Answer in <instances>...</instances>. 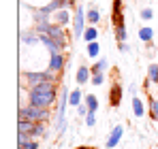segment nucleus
I'll use <instances>...</instances> for the list:
<instances>
[{"mask_svg":"<svg viewBox=\"0 0 158 149\" xmlns=\"http://www.w3.org/2000/svg\"><path fill=\"white\" fill-rule=\"evenodd\" d=\"M56 98H58V81L28 87V104L43 107V109H52Z\"/></svg>","mask_w":158,"mask_h":149,"instance_id":"nucleus-1","label":"nucleus"},{"mask_svg":"<svg viewBox=\"0 0 158 149\" xmlns=\"http://www.w3.org/2000/svg\"><path fill=\"white\" fill-rule=\"evenodd\" d=\"M34 32L36 34H47L60 43H66L69 45V32L64 30V26H58L52 24V22H45V24H34Z\"/></svg>","mask_w":158,"mask_h":149,"instance_id":"nucleus-2","label":"nucleus"},{"mask_svg":"<svg viewBox=\"0 0 158 149\" xmlns=\"http://www.w3.org/2000/svg\"><path fill=\"white\" fill-rule=\"evenodd\" d=\"M52 113L49 109H43V107H34V104H26V107H19V119H32V122H49Z\"/></svg>","mask_w":158,"mask_h":149,"instance_id":"nucleus-3","label":"nucleus"},{"mask_svg":"<svg viewBox=\"0 0 158 149\" xmlns=\"http://www.w3.org/2000/svg\"><path fill=\"white\" fill-rule=\"evenodd\" d=\"M26 77L28 87H34V85H41V83H52V81H58L60 83V77L62 74H56L52 70H36V73H22Z\"/></svg>","mask_w":158,"mask_h":149,"instance_id":"nucleus-4","label":"nucleus"},{"mask_svg":"<svg viewBox=\"0 0 158 149\" xmlns=\"http://www.w3.org/2000/svg\"><path fill=\"white\" fill-rule=\"evenodd\" d=\"M88 19H85V11H83V4L75 6V15H73V30H75V36H83L85 28H88Z\"/></svg>","mask_w":158,"mask_h":149,"instance_id":"nucleus-5","label":"nucleus"},{"mask_svg":"<svg viewBox=\"0 0 158 149\" xmlns=\"http://www.w3.org/2000/svg\"><path fill=\"white\" fill-rule=\"evenodd\" d=\"M66 66V55L60 51V53H49V64H47V70H52L56 74H62Z\"/></svg>","mask_w":158,"mask_h":149,"instance_id":"nucleus-6","label":"nucleus"},{"mask_svg":"<svg viewBox=\"0 0 158 149\" xmlns=\"http://www.w3.org/2000/svg\"><path fill=\"white\" fill-rule=\"evenodd\" d=\"M41 36V45L43 47H47V51L49 53H64V49H66V43H60V41H56V38H52V36H47V34H39Z\"/></svg>","mask_w":158,"mask_h":149,"instance_id":"nucleus-7","label":"nucleus"},{"mask_svg":"<svg viewBox=\"0 0 158 149\" xmlns=\"http://www.w3.org/2000/svg\"><path fill=\"white\" fill-rule=\"evenodd\" d=\"M122 136H124V128L122 126H113V130H111V134H109V139H107L105 147L107 149H113L120 145V141H122Z\"/></svg>","mask_w":158,"mask_h":149,"instance_id":"nucleus-8","label":"nucleus"},{"mask_svg":"<svg viewBox=\"0 0 158 149\" xmlns=\"http://www.w3.org/2000/svg\"><path fill=\"white\" fill-rule=\"evenodd\" d=\"M122 104V85L120 83H113L111 90H109V107L111 109H118Z\"/></svg>","mask_w":158,"mask_h":149,"instance_id":"nucleus-9","label":"nucleus"},{"mask_svg":"<svg viewBox=\"0 0 158 149\" xmlns=\"http://www.w3.org/2000/svg\"><path fill=\"white\" fill-rule=\"evenodd\" d=\"M88 81H92V68L85 66V64H81L77 68V74H75V83L77 85H85Z\"/></svg>","mask_w":158,"mask_h":149,"instance_id":"nucleus-10","label":"nucleus"},{"mask_svg":"<svg viewBox=\"0 0 158 149\" xmlns=\"http://www.w3.org/2000/svg\"><path fill=\"white\" fill-rule=\"evenodd\" d=\"M19 41H22V45L30 47V45H36V43H41V36H39L36 32H22V34H19Z\"/></svg>","mask_w":158,"mask_h":149,"instance_id":"nucleus-11","label":"nucleus"},{"mask_svg":"<svg viewBox=\"0 0 158 149\" xmlns=\"http://www.w3.org/2000/svg\"><path fill=\"white\" fill-rule=\"evenodd\" d=\"M53 19H56L53 24H58V26L73 24V17L69 15V9H60V11H56V17H53Z\"/></svg>","mask_w":158,"mask_h":149,"instance_id":"nucleus-12","label":"nucleus"},{"mask_svg":"<svg viewBox=\"0 0 158 149\" xmlns=\"http://www.w3.org/2000/svg\"><path fill=\"white\" fill-rule=\"evenodd\" d=\"M32 139H45L47 136V124L45 122H36V126H34V130H32V134H30Z\"/></svg>","mask_w":158,"mask_h":149,"instance_id":"nucleus-13","label":"nucleus"},{"mask_svg":"<svg viewBox=\"0 0 158 149\" xmlns=\"http://www.w3.org/2000/svg\"><path fill=\"white\" fill-rule=\"evenodd\" d=\"M85 19H88V24H90V26L98 24V22H101V11H98L96 6H90V9L85 11Z\"/></svg>","mask_w":158,"mask_h":149,"instance_id":"nucleus-14","label":"nucleus"},{"mask_svg":"<svg viewBox=\"0 0 158 149\" xmlns=\"http://www.w3.org/2000/svg\"><path fill=\"white\" fill-rule=\"evenodd\" d=\"M132 113H135V117H143L145 115V104H143V100L139 96L132 98Z\"/></svg>","mask_w":158,"mask_h":149,"instance_id":"nucleus-15","label":"nucleus"},{"mask_svg":"<svg viewBox=\"0 0 158 149\" xmlns=\"http://www.w3.org/2000/svg\"><path fill=\"white\" fill-rule=\"evenodd\" d=\"M81 38H83L85 43H94V41L98 38V28H96V26H88Z\"/></svg>","mask_w":158,"mask_h":149,"instance_id":"nucleus-16","label":"nucleus"},{"mask_svg":"<svg viewBox=\"0 0 158 149\" xmlns=\"http://www.w3.org/2000/svg\"><path fill=\"white\" fill-rule=\"evenodd\" d=\"M81 102H83V94H81L79 87H75L73 92H69V104L71 107H79Z\"/></svg>","mask_w":158,"mask_h":149,"instance_id":"nucleus-17","label":"nucleus"},{"mask_svg":"<svg viewBox=\"0 0 158 149\" xmlns=\"http://www.w3.org/2000/svg\"><path fill=\"white\" fill-rule=\"evenodd\" d=\"M90 68H92V73H107V68H109V60H107V58H98Z\"/></svg>","mask_w":158,"mask_h":149,"instance_id":"nucleus-18","label":"nucleus"},{"mask_svg":"<svg viewBox=\"0 0 158 149\" xmlns=\"http://www.w3.org/2000/svg\"><path fill=\"white\" fill-rule=\"evenodd\" d=\"M34 126H36V122H32V119H19L17 122V130L19 132H26V134H32Z\"/></svg>","mask_w":158,"mask_h":149,"instance_id":"nucleus-19","label":"nucleus"},{"mask_svg":"<svg viewBox=\"0 0 158 149\" xmlns=\"http://www.w3.org/2000/svg\"><path fill=\"white\" fill-rule=\"evenodd\" d=\"M85 53H88V58H98V53H101V45H98V41H94V43H88L85 45Z\"/></svg>","mask_w":158,"mask_h":149,"instance_id":"nucleus-20","label":"nucleus"},{"mask_svg":"<svg viewBox=\"0 0 158 149\" xmlns=\"http://www.w3.org/2000/svg\"><path fill=\"white\" fill-rule=\"evenodd\" d=\"M139 38L143 41V43H152V38H154V30L152 28H139Z\"/></svg>","mask_w":158,"mask_h":149,"instance_id":"nucleus-21","label":"nucleus"},{"mask_svg":"<svg viewBox=\"0 0 158 149\" xmlns=\"http://www.w3.org/2000/svg\"><path fill=\"white\" fill-rule=\"evenodd\" d=\"M83 102H85L88 111H96V109H98V98H96L94 94H85V96H83Z\"/></svg>","mask_w":158,"mask_h":149,"instance_id":"nucleus-22","label":"nucleus"},{"mask_svg":"<svg viewBox=\"0 0 158 149\" xmlns=\"http://www.w3.org/2000/svg\"><path fill=\"white\" fill-rule=\"evenodd\" d=\"M113 30H115V41H118V43H126V38H128L126 26H120V28H113Z\"/></svg>","mask_w":158,"mask_h":149,"instance_id":"nucleus-23","label":"nucleus"},{"mask_svg":"<svg viewBox=\"0 0 158 149\" xmlns=\"http://www.w3.org/2000/svg\"><path fill=\"white\" fill-rule=\"evenodd\" d=\"M111 24H113V28L126 26V19H124V13H111Z\"/></svg>","mask_w":158,"mask_h":149,"instance_id":"nucleus-24","label":"nucleus"},{"mask_svg":"<svg viewBox=\"0 0 158 149\" xmlns=\"http://www.w3.org/2000/svg\"><path fill=\"white\" fill-rule=\"evenodd\" d=\"M150 115L154 122H158V98L154 96H150Z\"/></svg>","mask_w":158,"mask_h":149,"instance_id":"nucleus-25","label":"nucleus"},{"mask_svg":"<svg viewBox=\"0 0 158 149\" xmlns=\"http://www.w3.org/2000/svg\"><path fill=\"white\" fill-rule=\"evenodd\" d=\"M148 79H150V83H158V64H150V68H148Z\"/></svg>","mask_w":158,"mask_h":149,"instance_id":"nucleus-26","label":"nucleus"},{"mask_svg":"<svg viewBox=\"0 0 158 149\" xmlns=\"http://www.w3.org/2000/svg\"><path fill=\"white\" fill-rule=\"evenodd\" d=\"M105 81H107V74L105 73H92V81H90L92 85H96V87H98V85H103Z\"/></svg>","mask_w":158,"mask_h":149,"instance_id":"nucleus-27","label":"nucleus"},{"mask_svg":"<svg viewBox=\"0 0 158 149\" xmlns=\"http://www.w3.org/2000/svg\"><path fill=\"white\" fill-rule=\"evenodd\" d=\"M85 126H88V128H94V126H96V111H88V115H85Z\"/></svg>","mask_w":158,"mask_h":149,"instance_id":"nucleus-28","label":"nucleus"},{"mask_svg":"<svg viewBox=\"0 0 158 149\" xmlns=\"http://www.w3.org/2000/svg\"><path fill=\"white\" fill-rule=\"evenodd\" d=\"M111 13H124V2L122 0H113L111 2Z\"/></svg>","mask_w":158,"mask_h":149,"instance_id":"nucleus-29","label":"nucleus"},{"mask_svg":"<svg viewBox=\"0 0 158 149\" xmlns=\"http://www.w3.org/2000/svg\"><path fill=\"white\" fill-rule=\"evenodd\" d=\"M139 15H141V19H145V22H148V19H152V17H154V11H152L150 6H145V9H141V13H139Z\"/></svg>","mask_w":158,"mask_h":149,"instance_id":"nucleus-30","label":"nucleus"},{"mask_svg":"<svg viewBox=\"0 0 158 149\" xmlns=\"http://www.w3.org/2000/svg\"><path fill=\"white\" fill-rule=\"evenodd\" d=\"M19 149H39V141L36 139H32V141H28V143H24Z\"/></svg>","mask_w":158,"mask_h":149,"instance_id":"nucleus-31","label":"nucleus"},{"mask_svg":"<svg viewBox=\"0 0 158 149\" xmlns=\"http://www.w3.org/2000/svg\"><path fill=\"white\" fill-rule=\"evenodd\" d=\"M77 115H83V117L88 115V107H85V102H81V104L77 107Z\"/></svg>","mask_w":158,"mask_h":149,"instance_id":"nucleus-32","label":"nucleus"},{"mask_svg":"<svg viewBox=\"0 0 158 149\" xmlns=\"http://www.w3.org/2000/svg\"><path fill=\"white\" fill-rule=\"evenodd\" d=\"M118 49H120V53H128V51H131V47H128L126 43H118Z\"/></svg>","mask_w":158,"mask_h":149,"instance_id":"nucleus-33","label":"nucleus"},{"mask_svg":"<svg viewBox=\"0 0 158 149\" xmlns=\"http://www.w3.org/2000/svg\"><path fill=\"white\" fill-rule=\"evenodd\" d=\"M75 149H96V147H88V145H79V147H75Z\"/></svg>","mask_w":158,"mask_h":149,"instance_id":"nucleus-34","label":"nucleus"},{"mask_svg":"<svg viewBox=\"0 0 158 149\" xmlns=\"http://www.w3.org/2000/svg\"><path fill=\"white\" fill-rule=\"evenodd\" d=\"M156 124H158V122H156Z\"/></svg>","mask_w":158,"mask_h":149,"instance_id":"nucleus-35","label":"nucleus"}]
</instances>
